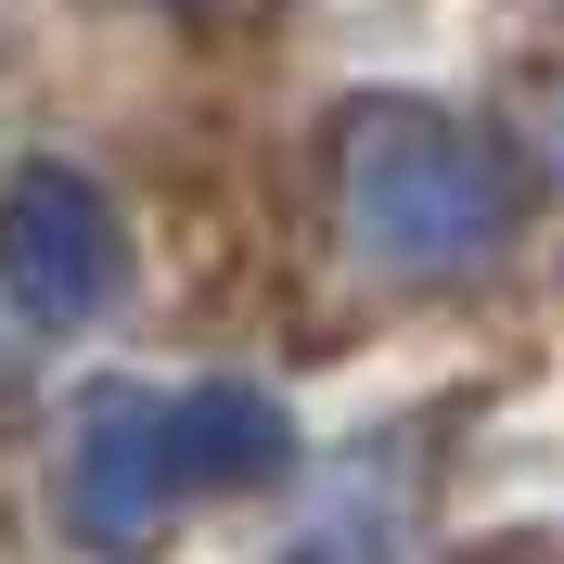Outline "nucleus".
I'll return each instance as SVG.
<instances>
[{
  "label": "nucleus",
  "mask_w": 564,
  "mask_h": 564,
  "mask_svg": "<svg viewBox=\"0 0 564 564\" xmlns=\"http://www.w3.org/2000/svg\"><path fill=\"white\" fill-rule=\"evenodd\" d=\"M347 231L386 270H462L513 231V167L423 104L347 116Z\"/></svg>",
  "instance_id": "1"
},
{
  "label": "nucleus",
  "mask_w": 564,
  "mask_h": 564,
  "mask_svg": "<svg viewBox=\"0 0 564 564\" xmlns=\"http://www.w3.org/2000/svg\"><path fill=\"white\" fill-rule=\"evenodd\" d=\"M0 282H13V308H26V321H90V308H116V282H129L116 206H104L77 167H26L13 193H0Z\"/></svg>",
  "instance_id": "2"
},
{
  "label": "nucleus",
  "mask_w": 564,
  "mask_h": 564,
  "mask_svg": "<svg viewBox=\"0 0 564 564\" xmlns=\"http://www.w3.org/2000/svg\"><path fill=\"white\" fill-rule=\"evenodd\" d=\"M180 500V462H167V398L141 386H90L65 423V513L77 539H104V552H129V539L167 527Z\"/></svg>",
  "instance_id": "3"
},
{
  "label": "nucleus",
  "mask_w": 564,
  "mask_h": 564,
  "mask_svg": "<svg viewBox=\"0 0 564 564\" xmlns=\"http://www.w3.org/2000/svg\"><path fill=\"white\" fill-rule=\"evenodd\" d=\"M167 462H180V488L270 475V462H282V411L245 398V386H193V398H167Z\"/></svg>",
  "instance_id": "4"
},
{
  "label": "nucleus",
  "mask_w": 564,
  "mask_h": 564,
  "mask_svg": "<svg viewBox=\"0 0 564 564\" xmlns=\"http://www.w3.org/2000/svg\"><path fill=\"white\" fill-rule=\"evenodd\" d=\"M552 154H564V104H552Z\"/></svg>",
  "instance_id": "5"
},
{
  "label": "nucleus",
  "mask_w": 564,
  "mask_h": 564,
  "mask_svg": "<svg viewBox=\"0 0 564 564\" xmlns=\"http://www.w3.org/2000/svg\"><path fill=\"white\" fill-rule=\"evenodd\" d=\"M180 13H206V0H180Z\"/></svg>",
  "instance_id": "6"
}]
</instances>
